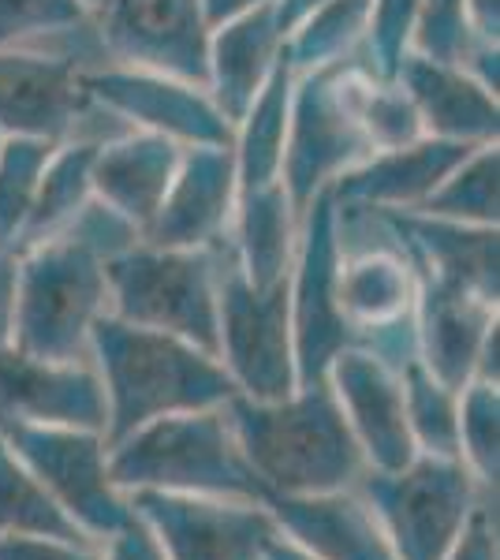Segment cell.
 <instances>
[{"label": "cell", "mask_w": 500, "mask_h": 560, "mask_svg": "<svg viewBox=\"0 0 500 560\" xmlns=\"http://www.w3.org/2000/svg\"><path fill=\"white\" fill-rule=\"evenodd\" d=\"M94 158H97V142L86 139H63L49 150L20 255L45 240L60 236L94 202Z\"/></svg>", "instance_id": "cell-28"}, {"label": "cell", "mask_w": 500, "mask_h": 560, "mask_svg": "<svg viewBox=\"0 0 500 560\" xmlns=\"http://www.w3.org/2000/svg\"><path fill=\"white\" fill-rule=\"evenodd\" d=\"M224 415L235 445L269 497L351 490L367 471L359 441L325 382L295 388L284 400L232 396Z\"/></svg>", "instance_id": "cell-3"}, {"label": "cell", "mask_w": 500, "mask_h": 560, "mask_svg": "<svg viewBox=\"0 0 500 560\" xmlns=\"http://www.w3.org/2000/svg\"><path fill=\"white\" fill-rule=\"evenodd\" d=\"M325 385L340 404L344 419L374 471H399L418 456L404 411L399 370L381 363L367 348H344L325 370Z\"/></svg>", "instance_id": "cell-17"}, {"label": "cell", "mask_w": 500, "mask_h": 560, "mask_svg": "<svg viewBox=\"0 0 500 560\" xmlns=\"http://www.w3.org/2000/svg\"><path fill=\"white\" fill-rule=\"evenodd\" d=\"M444 560H497V530L486 509H475L470 520L463 523L456 546L449 549Z\"/></svg>", "instance_id": "cell-41"}, {"label": "cell", "mask_w": 500, "mask_h": 560, "mask_svg": "<svg viewBox=\"0 0 500 560\" xmlns=\"http://www.w3.org/2000/svg\"><path fill=\"white\" fill-rule=\"evenodd\" d=\"M261 560H314V557L306 553V549H299L288 535H280V530H277V535L266 541V553H261Z\"/></svg>", "instance_id": "cell-46"}, {"label": "cell", "mask_w": 500, "mask_h": 560, "mask_svg": "<svg viewBox=\"0 0 500 560\" xmlns=\"http://www.w3.org/2000/svg\"><path fill=\"white\" fill-rule=\"evenodd\" d=\"M0 419L94 430L105 438V388L90 359H38L0 351Z\"/></svg>", "instance_id": "cell-16"}, {"label": "cell", "mask_w": 500, "mask_h": 560, "mask_svg": "<svg viewBox=\"0 0 500 560\" xmlns=\"http://www.w3.org/2000/svg\"><path fill=\"white\" fill-rule=\"evenodd\" d=\"M131 512L153 530L168 560H261L277 520L266 504L195 493H127Z\"/></svg>", "instance_id": "cell-13"}, {"label": "cell", "mask_w": 500, "mask_h": 560, "mask_svg": "<svg viewBox=\"0 0 500 560\" xmlns=\"http://www.w3.org/2000/svg\"><path fill=\"white\" fill-rule=\"evenodd\" d=\"M139 240L94 198L60 236L23 250L12 348L38 359H86L90 332L108 314L105 261Z\"/></svg>", "instance_id": "cell-1"}, {"label": "cell", "mask_w": 500, "mask_h": 560, "mask_svg": "<svg viewBox=\"0 0 500 560\" xmlns=\"http://www.w3.org/2000/svg\"><path fill=\"white\" fill-rule=\"evenodd\" d=\"M288 60V34L277 20V8H254L247 15L209 31L206 90L224 116L240 120L247 105L266 90L277 68Z\"/></svg>", "instance_id": "cell-21"}, {"label": "cell", "mask_w": 500, "mask_h": 560, "mask_svg": "<svg viewBox=\"0 0 500 560\" xmlns=\"http://www.w3.org/2000/svg\"><path fill=\"white\" fill-rule=\"evenodd\" d=\"M411 213L444 217V221L486 224L497 229L500 221V147L481 142L441 179V187Z\"/></svg>", "instance_id": "cell-31"}, {"label": "cell", "mask_w": 500, "mask_h": 560, "mask_svg": "<svg viewBox=\"0 0 500 560\" xmlns=\"http://www.w3.org/2000/svg\"><path fill=\"white\" fill-rule=\"evenodd\" d=\"M303 210L284 184L243 187L229 229V255L254 288H277L292 277Z\"/></svg>", "instance_id": "cell-26"}, {"label": "cell", "mask_w": 500, "mask_h": 560, "mask_svg": "<svg viewBox=\"0 0 500 560\" xmlns=\"http://www.w3.org/2000/svg\"><path fill=\"white\" fill-rule=\"evenodd\" d=\"M108 475L120 493H195L266 504V486L240 453L224 408L165 415L108 445Z\"/></svg>", "instance_id": "cell-4"}, {"label": "cell", "mask_w": 500, "mask_h": 560, "mask_svg": "<svg viewBox=\"0 0 500 560\" xmlns=\"http://www.w3.org/2000/svg\"><path fill=\"white\" fill-rule=\"evenodd\" d=\"M475 147L449 139H418L411 147L370 153L362 165L344 173L329 187L340 206H367V210L411 213L441 187V179L460 165Z\"/></svg>", "instance_id": "cell-23"}, {"label": "cell", "mask_w": 500, "mask_h": 560, "mask_svg": "<svg viewBox=\"0 0 500 560\" xmlns=\"http://www.w3.org/2000/svg\"><path fill=\"white\" fill-rule=\"evenodd\" d=\"M217 359L229 370L235 396L247 400H284L299 388L288 280L254 288L232 261L229 243L217 273Z\"/></svg>", "instance_id": "cell-8"}, {"label": "cell", "mask_w": 500, "mask_h": 560, "mask_svg": "<svg viewBox=\"0 0 500 560\" xmlns=\"http://www.w3.org/2000/svg\"><path fill=\"white\" fill-rule=\"evenodd\" d=\"M266 509L288 535L314 560H396L385 530L354 490L269 497Z\"/></svg>", "instance_id": "cell-24"}, {"label": "cell", "mask_w": 500, "mask_h": 560, "mask_svg": "<svg viewBox=\"0 0 500 560\" xmlns=\"http://www.w3.org/2000/svg\"><path fill=\"white\" fill-rule=\"evenodd\" d=\"M15 300H20V255L0 247V351L12 348Z\"/></svg>", "instance_id": "cell-42"}, {"label": "cell", "mask_w": 500, "mask_h": 560, "mask_svg": "<svg viewBox=\"0 0 500 560\" xmlns=\"http://www.w3.org/2000/svg\"><path fill=\"white\" fill-rule=\"evenodd\" d=\"M90 12L83 0H0V45H31L53 34L83 31Z\"/></svg>", "instance_id": "cell-37"}, {"label": "cell", "mask_w": 500, "mask_h": 560, "mask_svg": "<svg viewBox=\"0 0 500 560\" xmlns=\"http://www.w3.org/2000/svg\"><path fill=\"white\" fill-rule=\"evenodd\" d=\"M235 202H240V173L232 147H187L165 202L142 240L158 247L213 250L229 243Z\"/></svg>", "instance_id": "cell-18"}, {"label": "cell", "mask_w": 500, "mask_h": 560, "mask_svg": "<svg viewBox=\"0 0 500 560\" xmlns=\"http://www.w3.org/2000/svg\"><path fill=\"white\" fill-rule=\"evenodd\" d=\"M351 102H354V116H359V128L374 153L411 147V142L426 139L422 120H418L407 90L396 79L374 75L362 60L354 65Z\"/></svg>", "instance_id": "cell-32"}, {"label": "cell", "mask_w": 500, "mask_h": 560, "mask_svg": "<svg viewBox=\"0 0 500 560\" xmlns=\"http://www.w3.org/2000/svg\"><path fill=\"white\" fill-rule=\"evenodd\" d=\"M399 247L407 250L415 273L449 280L481 300H500V232L486 224L444 221L430 213H388Z\"/></svg>", "instance_id": "cell-22"}, {"label": "cell", "mask_w": 500, "mask_h": 560, "mask_svg": "<svg viewBox=\"0 0 500 560\" xmlns=\"http://www.w3.org/2000/svg\"><path fill=\"white\" fill-rule=\"evenodd\" d=\"M102 557L105 560H168L165 549H161V541L153 538V530L135 516V512L113 538H105Z\"/></svg>", "instance_id": "cell-40"}, {"label": "cell", "mask_w": 500, "mask_h": 560, "mask_svg": "<svg viewBox=\"0 0 500 560\" xmlns=\"http://www.w3.org/2000/svg\"><path fill=\"white\" fill-rule=\"evenodd\" d=\"M83 8L90 12V20H97V15H102L105 8H108V0H83Z\"/></svg>", "instance_id": "cell-47"}, {"label": "cell", "mask_w": 500, "mask_h": 560, "mask_svg": "<svg viewBox=\"0 0 500 560\" xmlns=\"http://www.w3.org/2000/svg\"><path fill=\"white\" fill-rule=\"evenodd\" d=\"M460 459L478 482L500 478V388L489 382H467L460 388L456 411Z\"/></svg>", "instance_id": "cell-35"}, {"label": "cell", "mask_w": 500, "mask_h": 560, "mask_svg": "<svg viewBox=\"0 0 500 560\" xmlns=\"http://www.w3.org/2000/svg\"><path fill=\"white\" fill-rule=\"evenodd\" d=\"M336 202V198H333ZM340 236V280L336 300L351 329V345L367 348L393 370L418 359L415 295L418 277L381 210L336 202Z\"/></svg>", "instance_id": "cell-5"}, {"label": "cell", "mask_w": 500, "mask_h": 560, "mask_svg": "<svg viewBox=\"0 0 500 560\" xmlns=\"http://www.w3.org/2000/svg\"><path fill=\"white\" fill-rule=\"evenodd\" d=\"M467 20L475 38L500 42V0H467Z\"/></svg>", "instance_id": "cell-43"}, {"label": "cell", "mask_w": 500, "mask_h": 560, "mask_svg": "<svg viewBox=\"0 0 500 560\" xmlns=\"http://www.w3.org/2000/svg\"><path fill=\"white\" fill-rule=\"evenodd\" d=\"M340 280V236H336V202L333 191L311 198L299 221V247L288 277L292 300V345L299 388L322 385L325 370L344 348H351V329L336 300Z\"/></svg>", "instance_id": "cell-11"}, {"label": "cell", "mask_w": 500, "mask_h": 560, "mask_svg": "<svg viewBox=\"0 0 500 560\" xmlns=\"http://www.w3.org/2000/svg\"><path fill=\"white\" fill-rule=\"evenodd\" d=\"M179 158H184V147L150 131H127L97 142L94 198L116 217H124L139 236H147L165 202Z\"/></svg>", "instance_id": "cell-25"}, {"label": "cell", "mask_w": 500, "mask_h": 560, "mask_svg": "<svg viewBox=\"0 0 500 560\" xmlns=\"http://www.w3.org/2000/svg\"><path fill=\"white\" fill-rule=\"evenodd\" d=\"M90 105L120 116L131 131H150L176 147H232V120L217 108L202 83L165 71L105 65L83 71Z\"/></svg>", "instance_id": "cell-12"}, {"label": "cell", "mask_w": 500, "mask_h": 560, "mask_svg": "<svg viewBox=\"0 0 500 560\" xmlns=\"http://www.w3.org/2000/svg\"><path fill=\"white\" fill-rule=\"evenodd\" d=\"M113 65L150 68L206 86L209 20L202 0H108L94 20Z\"/></svg>", "instance_id": "cell-14"}, {"label": "cell", "mask_w": 500, "mask_h": 560, "mask_svg": "<svg viewBox=\"0 0 500 560\" xmlns=\"http://www.w3.org/2000/svg\"><path fill=\"white\" fill-rule=\"evenodd\" d=\"M292 90L295 68L292 60L277 68L266 90L247 105V113L232 128V158L243 187H266L280 184V165H284V142H288V116H292Z\"/></svg>", "instance_id": "cell-27"}, {"label": "cell", "mask_w": 500, "mask_h": 560, "mask_svg": "<svg viewBox=\"0 0 500 560\" xmlns=\"http://www.w3.org/2000/svg\"><path fill=\"white\" fill-rule=\"evenodd\" d=\"M0 441L90 541L105 546V538H113L131 520V501L108 475V445L102 433L0 419Z\"/></svg>", "instance_id": "cell-10"}, {"label": "cell", "mask_w": 500, "mask_h": 560, "mask_svg": "<svg viewBox=\"0 0 500 560\" xmlns=\"http://www.w3.org/2000/svg\"><path fill=\"white\" fill-rule=\"evenodd\" d=\"M0 535H38L63 541H90L79 523L49 497V490L15 459L12 448L0 441Z\"/></svg>", "instance_id": "cell-30"}, {"label": "cell", "mask_w": 500, "mask_h": 560, "mask_svg": "<svg viewBox=\"0 0 500 560\" xmlns=\"http://www.w3.org/2000/svg\"><path fill=\"white\" fill-rule=\"evenodd\" d=\"M224 247V243H221ZM221 247L187 250L139 240L105 261L108 314L190 340L217 355V273Z\"/></svg>", "instance_id": "cell-6"}, {"label": "cell", "mask_w": 500, "mask_h": 560, "mask_svg": "<svg viewBox=\"0 0 500 560\" xmlns=\"http://www.w3.org/2000/svg\"><path fill=\"white\" fill-rule=\"evenodd\" d=\"M86 108L83 68L31 45H0V139H75Z\"/></svg>", "instance_id": "cell-15"}, {"label": "cell", "mask_w": 500, "mask_h": 560, "mask_svg": "<svg viewBox=\"0 0 500 560\" xmlns=\"http://www.w3.org/2000/svg\"><path fill=\"white\" fill-rule=\"evenodd\" d=\"M359 497L385 530L396 560H444L478 509V478L460 456L418 453L399 471L359 475Z\"/></svg>", "instance_id": "cell-7"}, {"label": "cell", "mask_w": 500, "mask_h": 560, "mask_svg": "<svg viewBox=\"0 0 500 560\" xmlns=\"http://www.w3.org/2000/svg\"><path fill=\"white\" fill-rule=\"evenodd\" d=\"M370 0H325L288 31V60L295 71H314L354 60L367 38Z\"/></svg>", "instance_id": "cell-29"}, {"label": "cell", "mask_w": 500, "mask_h": 560, "mask_svg": "<svg viewBox=\"0 0 500 560\" xmlns=\"http://www.w3.org/2000/svg\"><path fill=\"white\" fill-rule=\"evenodd\" d=\"M325 0H277V20H280V26H284V34L292 31V26L299 23V20H306V15L314 12V8H322Z\"/></svg>", "instance_id": "cell-45"}, {"label": "cell", "mask_w": 500, "mask_h": 560, "mask_svg": "<svg viewBox=\"0 0 500 560\" xmlns=\"http://www.w3.org/2000/svg\"><path fill=\"white\" fill-rule=\"evenodd\" d=\"M354 65L359 57L329 68L295 71L280 184L299 210H306L314 195L329 191L344 173H351L374 153L351 102Z\"/></svg>", "instance_id": "cell-9"}, {"label": "cell", "mask_w": 500, "mask_h": 560, "mask_svg": "<svg viewBox=\"0 0 500 560\" xmlns=\"http://www.w3.org/2000/svg\"><path fill=\"white\" fill-rule=\"evenodd\" d=\"M399 385H404V411L418 453L460 456V438H456L460 393L441 385L418 359L399 366Z\"/></svg>", "instance_id": "cell-33"}, {"label": "cell", "mask_w": 500, "mask_h": 560, "mask_svg": "<svg viewBox=\"0 0 500 560\" xmlns=\"http://www.w3.org/2000/svg\"><path fill=\"white\" fill-rule=\"evenodd\" d=\"M396 83L411 97L422 131L430 139L467 142H497L500 135V102L497 90L470 75L463 65L433 60L422 52H407L396 71Z\"/></svg>", "instance_id": "cell-20"}, {"label": "cell", "mask_w": 500, "mask_h": 560, "mask_svg": "<svg viewBox=\"0 0 500 560\" xmlns=\"http://www.w3.org/2000/svg\"><path fill=\"white\" fill-rule=\"evenodd\" d=\"M418 277L415 295V340L418 363L430 370L441 385L460 393L467 382H475L478 355L486 348L489 332L497 329V303L481 300L460 284L438 277Z\"/></svg>", "instance_id": "cell-19"}, {"label": "cell", "mask_w": 500, "mask_h": 560, "mask_svg": "<svg viewBox=\"0 0 500 560\" xmlns=\"http://www.w3.org/2000/svg\"><path fill=\"white\" fill-rule=\"evenodd\" d=\"M57 142L0 139V247L20 255L38 198L42 168Z\"/></svg>", "instance_id": "cell-34"}, {"label": "cell", "mask_w": 500, "mask_h": 560, "mask_svg": "<svg viewBox=\"0 0 500 560\" xmlns=\"http://www.w3.org/2000/svg\"><path fill=\"white\" fill-rule=\"evenodd\" d=\"M0 560H105V557H102V549L86 546V541L0 535Z\"/></svg>", "instance_id": "cell-39"}, {"label": "cell", "mask_w": 500, "mask_h": 560, "mask_svg": "<svg viewBox=\"0 0 500 560\" xmlns=\"http://www.w3.org/2000/svg\"><path fill=\"white\" fill-rule=\"evenodd\" d=\"M86 359L105 388V445H116L153 419L224 408L235 396L229 370L217 355L116 314L94 325Z\"/></svg>", "instance_id": "cell-2"}, {"label": "cell", "mask_w": 500, "mask_h": 560, "mask_svg": "<svg viewBox=\"0 0 500 560\" xmlns=\"http://www.w3.org/2000/svg\"><path fill=\"white\" fill-rule=\"evenodd\" d=\"M418 4L422 0H370V23L362 38V65L381 79H396L404 57L415 45Z\"/></svg>", "instance_id": "cell-36"}, {"label": "cell", "mask_w": 500, "mask_h": 560, "mask_svg": "<svg viewBox=\"0 0 500 560\" xmlns=\"http://www.w3.org/2000/svg\"><path fill=\"white\" fill-rule=\"evenodd\" d=\"M478 42L481 38H475L470 20H467V0H422V4H418V26H415L411 52L463 65L467 52L475 49Z\"/></svg>", "instance_id": "cell-38"}, {"label": "cell", "mask_w": 500, "mask_h": 560, "mask_svg": "<svg viewBox=\"0 0 500 560\" xmlns=\"http://www.w3.org/2000/svg\"><path fill=\"white\" fill-rule=\"evenodd\" d=\"M266 4H277V0H202V12L209 26H221L235 20V15H247L254 8H266Z\"/></svg>", "instance_id": "cell-44"}]
</instances>
